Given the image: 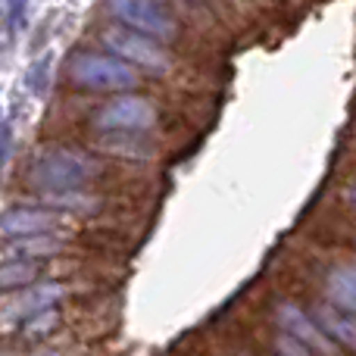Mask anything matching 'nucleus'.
<instances>
[{"label": "nucleus", "mask_w": 356, "mask_h": 356, "mask_svg": "<svg viewBox=\"0 0 356 356\" xmlns=\"http://www.w3.org/2000/svg\"><path fill=\"white\" fill-rule=\"evenodd\" d=\"M104 163L81 147H47L29 163L22 184L35 197L66 194V191H91L104 178Z\"/></svg>", "instance_id": "1"}, {"label": "nucleus", "mask_w": 356, "mask_h": 356, "mask_svg": "<svg viewBox=\"0 0 356 356\" xmlns=\"http://www.w3.org/2000/svg\"><path fill=\"white\" fill-rule=\"evenodd\" d=\"M63 69L69 85L88 94H131L141 85V72L110 50H75Z\"/></svg>", "instance_id": "2"}, {"label": "nucleus", "mask_w": 356, "mask_h": 356, "mask_svg": "<svg viewBox=\"0 0 356 356\" xmlns=\"http://www.w3.org/2000/svg\"><path fill=\"white\" fill-rule=\"evenodd\" d=\"M160 106L141 94H116L91 113L88 125L97 135H150L160 129Z\"/></svg>", "instance_id": "3"}, {"label": "nucleus", "mask_w": 356, "mask_h": 356, "mask_svg": "<svg viewBox=\"0 0 356 356\" xmlns=\"http://www.w3.org/2000/svg\"><path fill=\"white\" fill-rule=\"evenodd\" d=\"M100 41L110 54H116L119 60H125L129 66H135L141 75H154V79H166L175 72V60L166 50V44L154 41V38L131 31L125 25H113V29L100 31Z\"/></svg>", "instance_id": "4"}, {"label": "nucleus", "mask_w": 356, "mask_h": 356, "mask_svg": "<svg viewBox=\"0 0 356 356\" xmlns=\"http://www.w3.org/2000/svg\"><path fill=\"white\" fill-rule=\"evenodd\" d=\"M106 13L119 25L141 31V35L154 38L160 44H172L181 35L178 16L169 10L166 0H106Z\"/></svg>", "instance_id": "5"}, {"label": "nucleus", "mask_w": 356, "mask_h": 356, "mask_svg": "<svg viewBox=\"0 0 356 356\" xmlns=\"http://www.w3.org/2000/svg\"><path fill=\"white\" fill-rule=\"evenodd\" d=\"M272 322L278 325V332H284V334H291V338H297L300 344H307L316 356H344V350L319 328V322L313 319V313H309V309H300L297 303H291V300L275 303Z\"/></svg>", "instance_id": "6"}, {"label": "nucleus", "mask_w": 356, "mask_h": 356, "mask_svg": "<svg viewBox=\"0 0 356 356\" xmlns=\"http://www.w3.org/2000/svg\"><path fill=\"white\" fill-rule=\"evenodd\" d=\"M69 291L72 288H69L66 282H38V284H31V288L10 291L3 300V322L10 328L22 325V322H29L31 316L60 307V300L69 294Z\"/></svg>", "instance_id": "7"}, {"label": "nucleus", "mask_w": 356, "mask_h": 356, "mask_svg": "<svg viewBox=\"0 0 356 356\" xmlns=\"http://www.w3.org/2000/svg\"><path fill=\"white\" fill-rule=\"evenodd\" d=\"M69 216L56 213L50 207H10L3 216V238L19 241V238H38V234H56L66 232Z\"/></svg>", "instance_id": "8"}, {"label": "nucleus", "mask_w": 356, "mask_h": 356, "mask_svg": "<svg viewBox=\"0 0 356 356\" xmlns=\"http://www.w3.org/2000/svg\"><path fill=\"white\" fill-rule=\"evenodd\" d=\"M309 313H313V319L319 322V328L341 347V350L356 356V316L344 313V309L334 307L332 300H316L313 307H309Z\"/></svg>", "instance_id": "9"}, {"label": "nucleus", "mask_w": 356, "mask_h": 356, "mask_svg": "<svg viewBox=\"0 0 356 356\" xmlns=\"http://www.w3.org/2000/svg\"><path fill=\"white\" fill-rule=\"evenodd\" d=\"M322 291L325 300L356 316V263H334L322 278Z\"/></svg>", "instance_id": "10"}, {"label": "nucleus", "mask_w": 356, "mask_h": 356, "mask_svg": "<svg viewBox=\"0 0 356 356\" xmlns=\"http://www.w3.org/2000/svg\"><path fill=\"white\" fill-rule=\"evenodd\" d=\"M94 147L110 156H119V160H156L160 154L150 135H97Z\"/></svg>", "instance_id": "11"}, {"label": "nucleus", "mask_w": 356, "mask_h": 356, "mask_svg": "<svg viewBox=\"0 0 356 356\" xmlns=\"http://www.w3.org/2000/svg\"><path fill=\"white\" fill-rule=\"evenodd\" d=\"M66 250H69V234L66 232L6 241V253H13V257H25V259H47V257H60V253H66Z\"/></svg>", "instance_id": "12"}, {"label": "nucleus", "mask_w": 356, "mask_h": 356, "mask_svg": "<svg viewBox=\"0 0 356 356\" xmlns=\"http://www.w3.org/2000/svg\"><path fill=\"white\" fill-rule=\"evenodd\" d=\"M41 275H44L41 259H25V257H13V253L3 257V272H0V278H3L6 294H10V291L31 288V284L41 282Z\"/></svg>", "instance_id": "13"}, {"label": "nucleus", "mask_w": 356, "mask_h": 356, "mask_svg": "<svg viewBox=\"0 0 356 356\" xmlns=\"http://www.w3.org/2000/svg\"><path fill=\"white\" fill-rule=\"evenodd\" d=\"M60 325H63V313H60V307H54V309H44V313L31 316L29 322H22V325H19V334L29 341H44Z\"/></svg>", "instance_id": "14"}, {"label": "nucleus", "mask_w": 356, "mask_h": 356, "mask_svg": "<svg viewBox=\"0 0 356 356\" xmlns=\"http://www.w3.org/2000/svg\"><path fill=\"white\" fill-rule=\"evenodd\" d=\"M272 356H316L309 350L307 344H300L297 338H291V334L278 332L275 338H272Z\"/></svg>", "instance_id": "15"}, {"label": "nucleus", "mask_w": 356, "mask_h": 356, "mask_svg": "<svg viewBox=\"0 0 356 356\" xmlns=\"http://www.w3.org/2000/svg\"><path fill=\"white\" fill-rule=\"evenodd\" d=\"M344 203H347V207H350L353 213H356V184H353V188H347V191H344Z\"/></svg>", "instance_id": "16"}, {"label": "nucleus", "mask_w": 356, "mask_h": 356, "mask_svg": "<svg viewBox=\"0 0 356 356\" xmlns=\"http://www.w3.org/2000/svg\"><path fill=\"white\" fill-rule=\"evenodd\" d=\"M35 356H66L63 350H56V347H44V350H38Z\"/></svg>", "instance_id": "17"}, {"label": "nucleus", "mask_w": 356, "mask_h": 356, "mask_svg": "<svg viewBox=\"0 0 356 356\" xmlns=\"http://www.w3.org/2000/svg\"><path fill=\"white\" fill-rule=\"evenodd\" d=\"M234 356H247V353H234Z\"/></svg>", "instance_id": "18"}, {"label": "nucleus", "mask_w": 356, "mask_h": 356, "mask_svg": "<svg viewBox=\"0 0 356 356\" xmlns=\"http://www.w3.org/2000/svg\"><path fill=\"white\" fill-rule=\"evenodd\" d=\"M353 247H356V234H353Z\"/></svg>", "instance_id": "19"}]
</instances>
